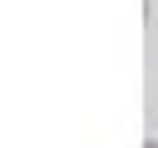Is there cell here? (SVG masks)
Returning a JSON list of instances; mask_svg holds the SVG:
<instances>
[{"label": "cell", "instance_id": "1", "mask_svg": "<svg viewBox=\"0 0 158 148\" xmlns=\"http://www.w3.org/2000/svg\"><path fill=\"white\" fill-rule=\"evenodd\" d=\"M143 148H158V138H148V143H143Z\"/></svg>", "mask_w": 158, "mask_h": 148}]
</instances>
